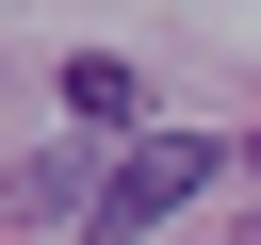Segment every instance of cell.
Returning <instances> with one entry per match:
<instances>
[{
	"mask_svg": "<svg viewBox=\"0 0 261 245\" xmlns=\"http://www.w3.org/2000/svg\"><path fill=\"white\" fill-rule=\"evenodd\" d=\"M196 196H212V147H196V131H147V147L82 196V245H130V229H163V212H196Z\"/></svg>",
	"mask_w": 261,
	"mask_h": 245,
	"instance_id": "6da1fadb",
	"label": "cell"
}]
</instances>
